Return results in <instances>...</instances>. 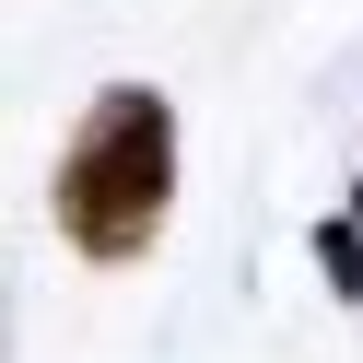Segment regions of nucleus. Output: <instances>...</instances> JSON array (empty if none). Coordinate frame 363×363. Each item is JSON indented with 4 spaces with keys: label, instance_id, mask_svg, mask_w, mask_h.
Wrapping results in <instances>:
<instances>
[{
    "label": "nucleus",
    "instance_id": "1",
    "mask_svg": "<svg viewBox=\"0 0 363 363\" xmlns=\"http://www.w3.org/2000/svg\"><path fill=\"white\" fill-rule=\"evenodd\" d=\"M176 211V106L152 82H106L59 152V235L82 258H141Z\"/></svg>",
    "mask_w": 363,
    "mask_h": 363
},
{
    "label": "nucleus",
    "instance_id": "2",
    "mask_svg": "<svg viewBox=\"0 0 363 363\" xmlns=\"http://www.w3.org/2000/svg\"><path fill=\"white\" fill-rule=\"evenodd\" d=\"M316 269H328V281H340V293L363 305V199H352V211H328V223H316Z\"/></svg>",
    "mask_w": 363,
    "mask_h": 363
}]
</instances>
